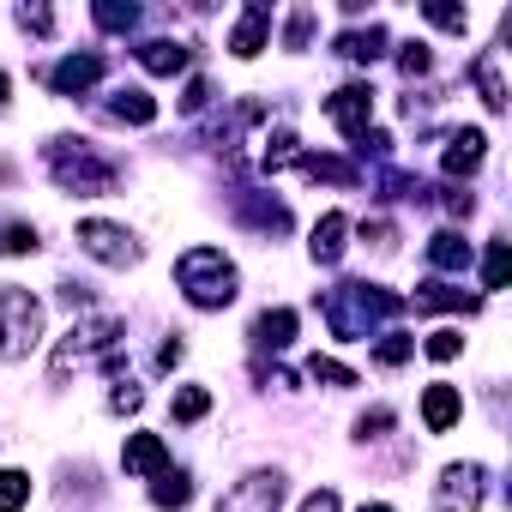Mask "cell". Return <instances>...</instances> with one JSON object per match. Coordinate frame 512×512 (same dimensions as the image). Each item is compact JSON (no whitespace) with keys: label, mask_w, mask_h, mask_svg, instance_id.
Segmentation results:
<instances>
[{"label":"cell","mask_w":512,"mask_h":512,"mask_svg":"<svg viewBox=\"0 0 512 512\" xmlns=\"http://www.w3.org/2000/svg\"><path fill=\"white\" fill-rule=\"evenodd\" d=\"M302 512H338V494H332V488H314V494L302 500Z\"/></svg>","instance_id":"60d3db41"},{"label":"cell","mask_w":512,"mask_h":512,"mask_svg":"<svg viewBox=\"0 0 512 512\" xmlns=\"http://www.w3.org/2000/svg\"><path fill=\"white\" fill-rule=\"evenodd\" d=\"M308 37H314V13L302 7V13H290V31H284V43H290V49H308Z\"/></svg>","instance_id":"836d02e7"},{"label":"cell","mask_w":512,"mask_h":512,"mask_svg":"<svg viewBox=\"0 0 512 512\" xmlns=\"http://www.w3.org/2000/svg\"><path fill=\"white\" fill-rule=\"evenodd\" d=\"M296 157H302V151H296V133H290V127H278V133L266 139V151H260L266 169H284V163H296Z\"/></svg>","instance_id":"83f0119b"},{"label":"cell","mask_w":512,"mask_h":512,"mask_svg":"<svg viewBox=\"0 0 512 512\" xmlns=\"http://www.w3.org/2000/svg\"><path fill=\"white\" fill-rule=\"evenodd\" d=\"M139 67H145V73H157V79H175V73L187 67V43L151 37V43H139Z\"/></svg>","instance_id":"9a60e30c"},{"label":"cell","mask_w":512,"mask_h":512,"mask_svg":"<svg viewBox=\"0 0 512 512\" xmlns=\"http://www.w3.org/2000/svg\"><path fill=\"white\" fill-rule=\"evenodd\" d=\"M416 356V338H404V332H386L380 344H374V362H386V368H398V362H410Z\"/></svg>","instance_id":"f1b7e54d"},{"label":"cell","mask_w":512,"mask_h":512,"mask_svg":"<svg viewBox=\"0 0 512 512\" xmlns=\"http://www.w3.org/2000/svg\"><path fill=\"white\" fill-rule=\"evenodd\" d=\"M386 428H392V410H368V416L356 422V434H362V440H380Z\"/></svg>","instance_id":"f35d334b"},{"label":"cell","mask_w":512,"mask_h":512,"mask_svg":"<svg viewBox=\"0 0 512 512\" xmlns=\"http://www.w3.org/2000/svg\"><path fill=\"white\" fill-rule=\"evenodd\" d=\"M308 374H314L320 386H332V392H344V386H356V374H350L344 362H332V356H314V362H308Z\"/></svg>","instance_id":"f546056e"},{"label":"cell","mask_w":512,"mask_h":512,"mask_svg":"<svg viewBox=\"0 0 512 512\" xmlns=\"http://www.w3.org/2000/svg\"><path fill=\"white\" fill-rule=\"evenodd\" d=\"M326 115L338 121V133L362 139V133H368V115H374V91H368V85H344V91L326 97Z\"/></svg>","instance_id":"ba28073f"},{"label":"cell","mask_w":512,"mask_h":512,"mask_svg":"<svg viewBox=\"0 0 512 512\" xmlns=\"http://www.w3.org/2000/svg\"><path fill=\"white\" fill-rule=\"evenodd\" d=\"M362 512H392V506H362Z\"/></svg>","instance_id":"ee69618b"},{"label":"cell","mask_w":512,"mask_h":512,"mask_svg":"<svg viewBox=\"0 0 512 512\" xmlns=\"http://www.w3.org/2000/svg\"><path fill=\"white\" fill-rule=\"evenodd\" d=\"M506 278H512V247L494 241V247H488V260H482V290H506Z\"/></svg>","instance_id":"484cf974"},{"label":"cell","mask_w":512,"mask_h":512,"mask_svg":"<svg viewBox=\"0 0 512 512\" xmlns=\"http://www.w3.org/2000/svg\"><path fill=\"white\" fill-rule=\"evenodd\" d=\"M151 500H157L163 512H175V506H187V500H193V482H187L181 470H163V476H157V488H151Z\"/></svg>","instance_id":"cb8c5ba5"},{"label":"cell","mask_w":512,"mask_h":512,"mask_svg":"<svg viewBox=\"0 0 512 512\" xmlns=\"http://www.w3.org/2000/svg\"><path fill=\"white\" fill-rule=\"evenodd\" d=\"M205 410H211V392H205V386H181V392L169 398V416H175V422H199Z\"/></svg>","instance_id":"d4e9b609"},{"label":"cell","mask_w":512,"mask_h":512,"mask_svg":"<svg viewBox=\"0 0 512 512\" xmlns=\"http://www.w3.org/2000/svg\"><path fill=\"white\" fill-rule=\"evenodd\" d=\"M458 416H464V398H458V386L434 380V386L422 392V422H428V434H446Z\"/></svg>","instance_id":"8fae6325"},{"label":"cell","mask_w":512,"mask_h":512,"mask_svg":"<svg viewBox=\"0 0 512 512\" xmlns=\"http://www.w3.org/2000/svg\"><path fill=\"white\" fill-rule=\"evenodd\" d=\"M428 260H434L440 272H464V266H470V241H464L458 229H440V235L428 241Z\"/></svg>","instance_id":"d6986e66"},{"label":"cell","mask_w":512,"mask_h":512,"mask_svg":"<svg viewBox=\"0 0 512 512\" xmlns=\"http://www.w3.org/2000/svg\"><path fill=\"white\" fill-rule=\"evenodd\" d=\"M266 31H272V13L260 7V0H253V7L241 13V25L229 31V55H235V61H253V55L266 49Z\"/></svg>","instance_id":"30bf717a"},{"label":"cell","mask_w":512,"mask_h":512,"mask_svg":"<svg viewBox=\"0 0 512 512\" xmlns=\"http://www.w3.org/2000/svg\"><path fill=\"white\" fill-rule=\"evenodd\" d=\"M344 235H350V217H344V211H326V217L314 223V260H320V266H338V260H344Z\"/></svg>","instance_id":"2e32d148"},{"label":"cell","mask_w":512,"mask_h":512,"mask_svg":"<svg viewBox=\"0 0 512 512\" xmlns=\"http://www.w3.org/2000/svg\"><path fill=\"white\" fill-rule=\"evenodd\" d=\"M302 169H308L314 181H338V187H356V181H362V169L344 163V157H302Z\"/></svg>","instance_id":"7402d4cb"},{"label":"cell","mask_w":512,"mask_h":512,"mask_svg":"<svg viewBox=\"0 0 512 512\" xmlns=\"http://www.w3.org/2000/svg\"><path fill=\"white\" fill-rule=\"evenodd\" d=\"M470 205H476V199H470V193H458V187H452V193H446V211H452V217H470Z\"/></svg>","instance_id":"b9f144b4"},{"label":"cell","mask_w":512,"mask_h":512,"mask_svg":"<svg viewBox=\"0 0 512 512\" xmlns=\"http://www.w3.org/2000/svg\"><path fill=\"white\" fill-rule=\"evenodd\" d=\"M0 253H37V229L31 223H0Z\"/></svg>","instance_id":"4dcf8cb0"},{"label":"cell","mask_w":512,"mask_h":512,"mask_svg":"<svg viewBox=\"0 0 512 512\" xmlns=\"http://www.w3.org/2000/svg\"><path fill=\"white\" fill-rule=\"evenodd\" d=\"M205 103H211V85H205V79H187V91H181V109H187V115H199Z\"/></svg>","instance_id":"74e56055"},{"label":"cell","mask_w":512,"mask_h":512,"mask_svg":"<svg viewBox=\"0 0 512 512\" xmlns=\"http://www.w3.org/2000/svg\"><path fill=\"white\" fill-rule=\"evenodd\" d=\"M97 25H103V31H133V25H139V7H121V0H103V7H97Z\"/></svg>","instance_id":"1f68e13d"},{"label":"cell","mask_w":512,"mask_h":512,"mask_svg":"<svg viewBox=\"0 0 512 512\" xmlns=\"http://www.w3.org/2000/svg\"><path fill=\"white\" fill-rule=\"evenodd\" d=\"M37 338H43V308L19 284H7L0 290V356H25Z\"/></svg>","instance_id":"277c9868"},{"label":"cell","mask_w":512,"mask_h":512,"mask_svg":"<svg viewBox=\"0 0 512 512\" xmlns=\"http://www.w3.org/2000/svg\"><path fill=\"white\" fill-rule=\"evenodd\" d=\"M109 115H115V121H127V127H151V121H157V103H151L145 91H133V85H127V91H115V97H109Z\"/></svg>","instance_id":"ffe728a7"},{"label":"cell","mask_w":512,"mask_h":512,"mask_svg":"<svg viewBox=\"0 0 512 512\" xmlns=\"http://www.w3.org/2000/svg\"><path fill=\"white\" fill-rule=\"evenodd\" d=\"M470 79H476V91H482V103L500 115L506 109V79H500V49H482V61L470 67Z\"/></svg>","instance_id":"ac0fdd59"},{"label":"cell","mask_w":512,"mask_h":512,"mask_svg":"<svg viewBox=\"0 0 512 512\" xmlns=\"http://www.w3.org/2000/svg\"><path fill=\"white\" fill-rule=\"evenodd\" d=\"M79 247L91 253V260H103V266H133L139 260V241L121 223H103V217H85L79 223Z\"/></svg>","instance_id":"5b68a950"},{"label":"cell","mask_w":512,"mask_h":512,"mask_svg":"<svg viewBox=\"0 0 512 512\" xmlns=\"http://www.w3.org/2000/svg\"><path fill=\"white\" fill-rule=\"evenodd\" d=\"M278 506H284V476L278 470H253L217 500V512H278Z\"/></svg>","instance_id":"8992f818"},{"label":"cell","mask_w":512,"mask_h":512,"mask_svg":"<svg viewBox=\"0 0 512 512\" xmlns=\"http://www.w3.org/2000/svg\"><path fill=\"white\" fill-rule=\"evenodd\" d=\"M109 404L127 416V410H139V404H145V392H139V386H115V392H109Z\"/></svg>","instance_id":"ab89813d"},{"label":"cell","mask_w":512,"mask_h":512,"mask_svg":"<svg viewBox=\"0 0 512 512\" xmlns=\"http://www.w3.org/2000/svg\"><path fill=\"white\" fill-rule=\"evenodd\" d=\"M398 67L416 79V73H428L434 67V55H428V43H404V55H398Z\"/></svg>","instance_id":"e575fe53"},{"label":"cell","mask_w":512,"mask_h":512,"mask_svg":"<svg viewBox=\"0 0 512 512\" xmlns=\"http://www.w3.org/2000/svg\"><path fill=\"white\" fill-rule=\"evenodd\" d=\"M422 350H428V356H434V362H452V356H458V350H464V338H458V332H452V326H446V332H434V338H428V344H422Z\"/></svg>","instance_id":"d6a6232c"},{"label":"cell","mask_w":512,"mask_h":512,"mask_svg":"<svg viewBox=\"0 0 512 512\" xmlns=\"http://www.w3.org/2000/svg\"><path fill=\"white\" fill-rule=\"evenodd\" d=\"M121 464H127L133 476H163V470H169V446H163L157 434H127Z\"/></svg>","instance_id":"7c38bea8"},{"label":"cell","mask_w":512,"mask_h":512,"mask_svg":"<svg viewBox=\"0 0 512 512\" xmlns=\"http://www.w3.org/2000/svg\"><path fill=\"white\" fill-rule=\"evenodd\" d=\"M19 25L37 31V37H49V31H55V13H49V7H19Z\"/></svg>","instance_id":"d590c367"},{"label":"cell","mask_w":512,"mask_h":512,"mask_svg":"<svg viewBox=\"0 0 512 512\" xmlns=\"http://www.w3.org/2000/svg\"><path fill=\"white\" fill-rule=\"evenodd\" d=\"M0 103H7V73H0Z\"/></svg>","instance_id":"7bdbcfd3"},{"label":"cell","mask_w":512,"mask_h":512,"mask_svg":"<svg viewBox=\"0 0 512 512\" xmlns=\"http://www.w3.org/2000/svg\"><path fill=\"white\" fill-rule=\"evenodd\" d=\"M482 157H488V139H482L476 127H464V133L446 139V175H476Z\"/></svg>","instance_id":"5bb4252c"},{"label":"cell","mask_w":512,"mask_h":512,"mask_svg":"<svg viewBox=\"0 0 512 512\" xmlns=\"http://www.w3.org/2000/svg\"><path fill=\"white\" fill-rule=\"evenodd\" d=\"M97 79H103V55H67V61L49 73V85H55L61 97H85Z\"/></svg>","instance_id":"9c48e42d"},{"label":"cell","mask_w":512,"mask_h":512,"mask_svg":"<svg viewBox=\"0 0 512 512\" xmlns=\"http://www.w3.org/2000/svg\"><path fill=\"white\" fill-rule=\"evenodd\" d=\"M416 308H464V314H476V296H464L452 284H422L416 290Z\"/></svg>","instance_id":"603a6c76"},{"label":"cell","mask_w":512,"mask_h":512,"mask_svg":"<svg viewBox=\"0 0 512 512\" xmlns=\"http://www.w3.org/2000/svg\"><path fill=\"white\" fill-rule=\"evenodd\" d=\"M235 217H247L253 229H266V235H284V229H290V205H284V199H253V193H235Z\"/></svg>","instance_id":"4fadbf2b"},{"label":"cell","mask_w":512,"mask_h":512,"mask_svg":"<svg viewBox=\"0 0 512 512\" xmlns=\"http://www.w3.org/2000/svg\"><path fill=\"white\" fill-rule=\"evenodd\" d=\"M175 284L193 308H229L235 302V266L223 260V247H187L175 260Z\"/></svg>","instance_id":"7a4b0ae2"},{"label":"cell","mask_w":512,"mask_h":512,"mask_svg":"<svg viewBox=\"0 0 512 512\" xmlns=\"http://www.w3.org/2000/svg\"><path fill=\"white\" fill-rule=\"evenodd\" d=\"M31 500V476L25 470H0V512H19Z\"/></svg>","instance_id":"4316f807"},{"label":"cell","mask_w":512,"mask_h":512,"mask_svg":"<svg viewBox=\"0 0 512 512\" xmlns=\"http://www.w3.org/2000/svg\"><path fill=\"white\" fill-rule=\"evenodd\" d=\"M428 19H434L440 31H464V25H470V13H458V7H440V0L428 7Z\"/></svg>","instance_id":"8d00e7d4"},{"label":"cell","mask_w":512,"mask_h":512,"mask_svg":"<svg viewBox=\"0 0 512 512\" xmlns=\"http://www.w3.org/2000/svg\"><path fill=\"white\" fill-rule=\"evenodd\" d=\"M386 49V31L380 25H368V31H344L338 37V55H350V61H374Z\"/></svg>","instance_id":"44dd1931"},{"label":"cell","mask_w":512,"mask_h":512,"mask_svg":"<svg viewBox=\"0 0 512 512\" xmlns=\"http://www.w3.org/2000/svg\"><path fill=\"white\" fill-rule=\"evenodd\" d=\"M49 169L67 193H109L115 187V163H103L85 139H55L49 145Z\"/></svg>","instance_id":"3957f363"},{"label":"cell","mask_w":512,"mask_h":512,"mask_svg":"<svg viewBox=\"0 0 512 512\" xmlns=\"http://www.w3.org/2000/svg\"><path fill=\"white\" fill-rule=\"evenodd\" d=\"M404 308V296H392V290H380V284H338V290H326V302H320V314H326V326L338 332V338H368L380 320H392Z\"/></svg>","instance_id":"6da1fadb"},{"label":"cell","mask_w":512,"mask_h":512,"mask_svg":"<svg viewBox=\"0 0 512 512\" xmlns=\"http://www.w3.org/2000/svg\"><path fill=\"white\" fill-rule=\"evenodd\" d=\"M253 344L260 350H290L296 344V314L290 308H266L260 320H253Z\"/></svg>","instance_id":"e0dca14e"},{"label":"cell","mask_w":512,"mask_h":512,"mask_svg":"<svg viewBox=\"0 0 512 512\" xmlns=\"http://www.w3.org/2000/svg\"><path fill=\"white\" fill-rule=\"evenodd\" d=\"M482 482H488L482 464H452V470L440 476V494H434L440 512H476V506H482Z\"/></svg>","instance_id":"52a82bcc"}]
</instances>
